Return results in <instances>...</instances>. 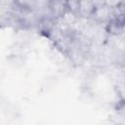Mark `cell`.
Here are the masks:
<instances>
[{
    "instance_id": "cell-1",
    "label": "cell",
    "mask_w": 125,
    "mask_h": 125,
    "mask_svg": "<svg viewBox=\"0 0 125 125\" xmlns=\"http://www.w3.org/2000/svg\"><path fill=\"white\" fill-rule=\"evenodd\" d=\"M90 54L83 50L82 48H80L78 45H76L75 43L72 42V44L70 45V47L68 48L65 56L68 58L69 62H71V64H73L74 66H81L84 64V62H86L87 58Z\"/></svg>"
},
{
    "instance_id": "cell-2",
    "label": "cell",
    "mask_w": 125,
    "mask_h": 125,
    "mask_svg": "<svg viewBox=\"0 0 125 125\" xmlns=\"http://www.w3.org/2000/svg\"><path fill=\"white\" fill-rule=\"evenodd\" d=\"M112 18H113V11H112V9L107 7V6H104V7L96 9L94 14H93V16L89 20H91L95 23L104 25L110 20H112Z\"/></svg>"
},
{
    "instance_id": "cell-3",
    "label": "cell",
    "mask_w": 125,
    "mask_h": 125,
    "mask_svg": "<svg viewBox=\"0 0 125 125\" xmlns=\"http://www.w3.org/2000/svg\"><path fill=\"white\" fill-rule=\"evenodd\" d=\"M48 8L54 19L62 18L67 12L66 0H50Z\"/></svg>"
},
{
    "instance_id": "cell-4",
    "label": "cell",
    "mask_w": 125,
    "mask_h": 125,
    "mask_svg": "<svg viewBox=\"0 0 125 125\" xmlns=\"http://www.w3.org/2000/svg\"><path fill=\"white\" fill-rule=\"evenodd\" d=\"M55 25H56V19H54L51 15H46V16H42L39 18L36 26H37L38 31L42 35L48 36V34L54 28Z\"/></svg>"
},
{
    "instance_id": "cell-5",
    "label": "cell",
    "mask_w": 125,
    "mask_h": 125,
    "mask_svg": "<svg viewBox=\"0 0 125 125\" xmlns=\"http://www.w3.org/2000/svg\"><path fill=\"white\" fill-rule=\"evenodd\" d=\"M96 8L92 0H80L79 17L84 20H89L93 16Z\"/></svg>"
},
{
    "instance_id": "cell-6",
    "label": "cell",
    "mask_w": 125,
    "mask_h": 125,
    "mask_svg": "<svg viewBox=\"0 0 125 125\" xmlns=\"http://www.w3.org/2000/svg\"><path fill=\"white\" fill-rule=\"evenodd\" d=\"M67 11L79 17V9H80V0H66Z\"/></svg>"
},
{
    "instance_id": "cell-7",
    "label": "cell",
    "mask_w": 125,
    "mask_h": 125,
    "mask_svg": "<svg viewBox=\"0 0 125 125\" xmlns=\"http://www.w3.org/2000/svg\"><path fill=\"white\" fill-rule=\"evenodd\" d=\"M14 3L20 7L27 9V10L34 11V9H35V0H15Z\"/></svg>"
},
{
    "instance_id": "cell-8",
    "label": "cell",
    "mask_w": 125,
    "mask_h": 125,
    "mask_svg": "<svg viewBox=\"0 0 125 125\" xmlns=\"http://www.w3.org/2000/svg\"><path fill=\"white\" fill-rule=\"evenodd\" d=\"M115 91L121 101H125V81L118 80L115 85Z\"/></svg>"
},
{
    "instance_id": "cell-9",
    "label": "cell",
    "mask_w": 125,
    "mask_h": 125,
    "mask_svg": "<svg viewBox=\"0 0 125 125\" xmlns=\"http://www.w3.org/2000/svg\"><path fill=\"white\" fill-rule=\"evenodd\" d=\"M122 0H105V6L111 8V9H114L118 6H120L122 4Z\"/></svg>"
},
{
    "instance_id": "cell-10",
    "label": "cell",
    "mask_w": 125,
    "mask_h": 125,
    "mask_svg": "<svg viewBox=\"0 0 125 125\" xmlns=\"http://www.w3.org/2000/svg\"><path fill=\"white\" fill-rule=\"evenodd\" d=\"M92 1H93V4L96 9L105 6V0H92Z\"/></svg>"
},
{
    "instance_id": "cell-11",
    "label": "cell",
    "mask_w": 125,
    "mask_h": 125,
    "mask_svg": "<svg viewBox=\"0 0 125 125\" xmlns=\"http://www.w3.org/2000/svg\"><path fill=\"white\" fill-rule=\"evenodd\" d=\"M15 0H0L1 6H12Z\"/></svg>"
},
{
    "instance_id": "cell-12",
    "label": "cell",
    "mask_w": 125,
    "mask_h": 125,
    "mask_svg": "<svg viewBox=\"0 0 125 125\" xmlns=\"http://www.w3.org/2000/svg\"><path fill=\"white\" fill-rule=\"evenodd\" d=\"M124 61H125V55H124Z\"/></svg>"
}]
</instances>
